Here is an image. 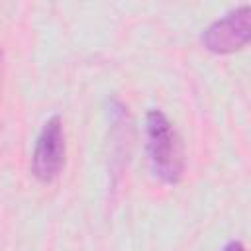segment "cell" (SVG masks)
<instances>
[{"label":"cell","mask_w":251,"mask_h":251,"mask_svg":"<svg viewBox=\"0 0 251 251\" xmlns=\"http://www.w3.org/2000/svg\"><path fill=\"white\" fill-rule=\"evenodd\" d=\"M145 133L153 175L167 184L180 182L184 175V145L171 120L157 108L149 110L145 118Z\"/></svg>","instance_id":"obj_1"},{"label":"cell","mask_w":251,"mask_h":251,"mask_svg":"<svg viewBox=\"0 0 251 251\" xmlns=\"http://www.w3.org/2000/svg\"><path fill=\"white\" fill-rule=\"evenodd\" d=\"M65 153H67V145H65L63 120L61 116H51L37 133L31 155V175L43 184L53 182L63 171Z\"/></svg>","instance_id":"obj_2"},{"label":"cell","mask_w":251,"mask_h":251,"mask_svg":"<svg viewBox=\"0 0 251 251\" xmlns=\"http://www.w3.org/2000/svg\"><path fill=\"white\" fill-rule=\"evenodd\" d=\"M249 37H251V8L247 4L218 18L200 35L202 45L216 55H227L243 49L249 43Z\"/></svg>","instance_id":"obj_3"},{"label":"cell","mask_w":251,"mask_h":251,"mask_svg":"<svg viewBox=\"0 0 251 251\" xmlns=\"http://www.w3.org/2000/svg\"><path fill=\"white\" fill-rule=\"evenodd\" d=\"M222 251H247V249H245L243 241H239V239H231V241H227V243L222 247Z\"/></svg>","instance_id":"obj_4"},{"label":"cell","mask_w":251,"mask_h":251,"mask_svg":"<svg viewBox=\"0 0 251 251\" xmlns=\"http://www.w3.org/2000/svg\"><path fill=\"white\" fill-rule=\"evenodd\" d=\"M2 67H4V55L0 51V82H2Z\"/></svg>","instance_id":"obj_5"}]
</instances>
